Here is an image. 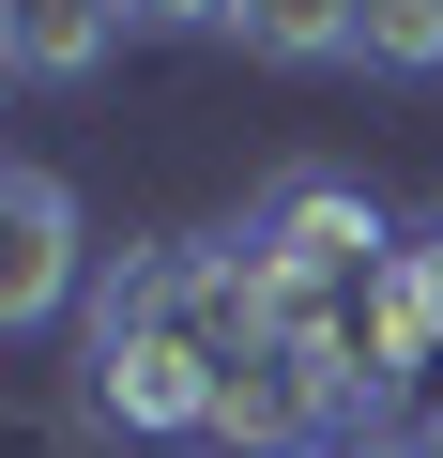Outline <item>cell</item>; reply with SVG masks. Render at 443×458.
I'll return each instance as SVG.
<instances>
[{"mask_svg": "<svg viewBox=\"0 0 443 458\" xmlns=\"http://www.w3.org/2000/svg\"><path fill=\"white\" fill-rule=\"evenodd\" d=\"M428 458H443V382H428Z\"/></svg>", "mask_w": 443, "mask_h": 458, "instance_id": "9c48e42d", "label": "cell"}, {"mask_svg": "<svg viewBox=\"0 0 443 458\" xmlns=\"http://www.w3.org/2000/svg\"><path fill=\"white\" fill-rule=\"evenodd\" d=\"M107 47H123V0H16V16H0V62H16V92H77Z\"/></svg>", "mask_w": 443, "mask_h": 458, "instance_id": "3957f363", "label": "cell"}, {"mask_svg": "<svg viewBox=\"0 0 443 458\" xmlns=\"http://www.w3.org/2000/svg\"><path fill=\"white\" fill-rule=\"evenodd\" d=\"M321 428H352V412H337V352H321V336H260V352H230V382H214V412H199V443H214V458H306Z\"/></svg>", "mask_w": 443, "mask_h": 458, "instance_id": "6da1fadb", "label": "cell"}, {"mask_svg": "<svg viewBox=\"0 0 443 458\" xmlns=\"http://www.w3.org/2000/svg\"><path fill=\"white\" fill-rule=\"evenodd\" d=\"M230 31H245L260 62H352L367 0H230Z\"/></svg>", "mask_w": 443, "mask_h": 458, "instance_id": "277c9868", "label": "cell"}, {"mask_svg": "<svg viewBox=\"0 0 443 458\" xmlns=\"http://www.w3.org/2000/svg\"><path fill=\"white\" fill-rule=\"evenodd\" d=\"M306 458H428V443H397V428H321Z\"/></svg>", "mask_w": 443, "mask_h": 458, "instance_id": "8992f818", "label": "cell"}, {"mask_svg": "<svg viewBox=\"0 0 443 458\" xmlns=\"http://www.w3.org/2000/svg\"><path fill=\"white\" fill-rule=\"evenodd\" d=\"M397 260H413V276H428V306H443V214H428V245H397Z\"/></svg>", "mask_w": 443, "mask_h": 458, "instance_id": "ba28073f", "label": "cell"}, {"mask_svg": "<svg viewBox=\"0 0 443 458\" xmlns=\"http://www.w3.org/2000/svg\"><path fill=\"white\" fill-rule=\"evenodd\" d=\"M352 62H367V77H443V0H367Z\"/></svg>", "mask_w": 443, "mask_h": 458, "instance_id": "5b68a950", "label": "cell"}, {"mask_svg": "<svg viewBox=\"0 0 443 458\" xmlns=\"http://www.w3.org/2000/svg\"><path fill=\"white\" fill-rule=\"evenodd\" d=\"M77 306V199H62V168H16L0 183V321H62Z\"/></svg>", "mask_w": 443, "mask_h": 458, "instance_id": "7a4b0ae2", "label": "cell"}, {"mask_svg": "<svg viewBox=\"0 0 443 458\" xmlns=\"http://www.w3.org/2000/svg\"><path fill=\"white\" fill-rule=\"evenodd\" d=\"M123 16H153V31H199V16H230V0H123Z\"/></svg>", "mask_w": 443, "mask_h": 458, "instance_id": "52a82bcc", "label": "cell"}]
</instances>
